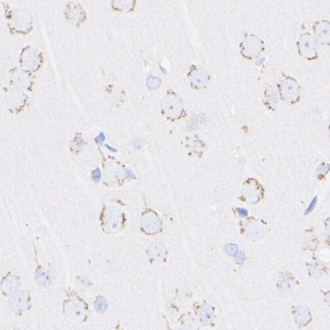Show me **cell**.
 <instances>
[{"instance_id":"4","label":"cell","mask_w":330,"mask_h":330,"mask_svg":"<svg viewBox=\"0 0 330 330\" xmlns=\"http://www.w3.org/2000/svg\"><path fill=\"white\" fill-rule=\"evenodd\" d=\"M200 317H201L203 322L209 324L214 318V313L212 311V308L209 306H205L200 312Z\"/></svg>"},{"instance_id":"6","label":"cell","mask_w":330,"mask_h":330,"mask_svg":"<svg viewBox=\"0 0 330 330\" xmlns=\"http://www.w3.org/2000/svg\"><path fill=\"white\" fill-rule=\"evenodd\" d=\"M234 261L238 263V264H242L245 261V254L242 252H238L235 255H234Z\"/></svg>"},{"instance_id":"10","label":"cell","mask_w":330,"mask_h":330,"mask_svg":"<svg viewBox=\"0 0 330 330\" xmlns=\"http://www.w3.org/2000/svg\"><path fill=\"white\" fill-rule=\"evenodd\" d=\"M238 213L240 217H247L248 216V210L246 209H243V208H240L238 209Z\"/></svg>"},{"instance_id":"2","label":"cell","mask_w":330,"mask_h":330,"mask_svg":"<svg viewBox=\"0 0 330 330\" xmlns=\"http://www.w3.org/2000/svg\"><path fill=\"white\" fill-rule=\"evenodd\" d=\"M311 317L310 314V311L308 308L306 307H298V309L296 310L295 313V321L298 324H302V325H306Z\"/></svg>"},{"instance_id":"9","label":"cell","mask_w":330,"mask_h":330,"mask_svg":"<svg viewBox=\"0 0 330 330\" xmlns=\"http://www.w3.org/2000/svg\"><path fill=\"white\" fill-rule=\"evenodd\" d=\"M92 178L95 183H98L100 181V179H101V172H100L99 169H96L92 172Z\"/></svg>"},{"instance_id":"1","label":"cell","mask_w":330,"mask_h":330,"mask_svg":"<svg viewBox=\"0 0 330 330\" xmlns=\"http://www.w3.org/2000/svg\"><path fill=\"white\" fill-rule=\"evenodd\" d=\"M144 222L146 223L144 225V229L147 232H155L159 229L160 221L157 219V217L154 216V215H149L147 220H144Z\"/></svg>"},{"instance_id":"5","label":"cell","mask_w":330,"mask_h":330,"mask_svg":"<svg viewBox=\"0 0 330 330\" xmlns=\"http://www.w3.org/2000/svg\"><path fill=\"white\" fill-rule=\"evenodd\" d=\"M238 247L235 244H228L225 246V252L228 255L231 256H234L237 252H238Z\"/></svg>"},{"instance_id":"14","label":"cell","mask_w":330,"mask_h":330,"mask_svg":"<svg viewBox=\"0 0 330 330\" xmlns=\"http://www.w3.org/2000/svg\"><path fill=\"white\" fill-rule=\"evenodd\" d=\"M105 147H107V148H108V149H109L110 151H112V152H115V151H116L115 149H114V148H112V147H110V146H108V145H105Z\"/></svg>"},{"instance_id":"3","label":"cell","mask_w":330,"mask_h":330,"mask_svg":"<svg viewBox=\"0 0 330 330\" xmlns=\"http://www.w3.org/2000/svg\"><path fill=\"white\" fill-rule=\"evenodd\" d=\"M150 258L154 259L155 261L162 260L165 256L166 249L163 244H154L150 249Z\"/></svg>"},{"instance_id":"12","label":"cell","mask_w":330,"mask_h":330,"mask_svg":"<svg viewBox=\"0 0 330 330\" xmlns=\"http://www.w3.org/2000/svg\"><path fill=\"white\" fill-rule=\"evenodd\" d=\"M125 176H126V178H128V179H131L133 177H134V174H133V172L130 170V169H128L127 171H126V174H125Z\"/></svg>"},{"instance_id":"7","label":"cell","mask_w":330,"mask_h":330,"mask_svg":"<svg viewBox=\"0 0 330 330\" xmlns=\"http://www.w3.org/2000/svg\"><path fill=\"white\" fill-rule=\"evenodd\" d=\"M317 197H314V198H313L312 201L310 202V204H309L308 208L306 209V212H305V214H306V215H308L310 212H312V211H313V209H314L315 205H317Z\"/></svg>"},{"instance_id":"8","label":"cell","mask_w":330,"mask_h":330,"mask_svg":"<svg viewBox=\"0 0 330 330\" xmlns=\"http://www.w3.org/2000/svg\"><path fill=\"white\" fill-rule=\"evenodd\" d=\"M95 306H96V309L97 311H100V312H103L104 311L105 307H106V305H105V301H101V300H97V302L95 303Z\"/></svg>"},{"instance_id":"11","label":"cell","mask_w":330,"mask_h":330,"mask_svg":"<svg viewBox=\"0 0 330 330\" xmlns=\"http://www.w3.org/2000/svg\"><path fill=\"white\" fill-rule=\"evenodd\" d=\"M95 140H96V142L98 143V144H102V143H103V142H104V140H105V135H104V133H100V134L98 135V136L95 138Z\"/></svg>"},{"instance_id":"13","label":"cell","mask_w":330,"mask_h":330,"mask_svg":"<svg viewBox=\"0 0 330 330\" xmlns=\"http://www.w3.org/2000/svg\"><path fill=\"white\" fill-rule=\"evenodd\" d=\"M134 146H135V147H136V148H139V147H141V143H138V141H135V142L134 143Z\"/></svg>"}]
</instances>
